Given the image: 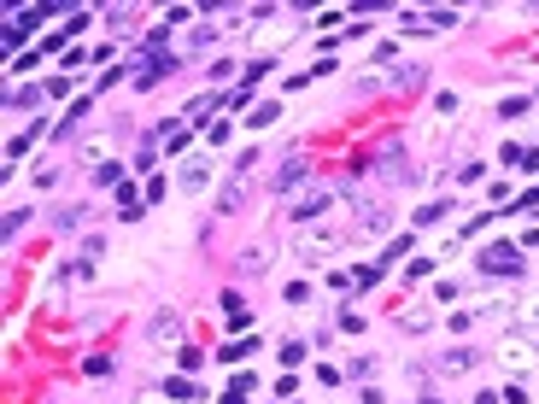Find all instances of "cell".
<instances>
[{
    "label": "cell",
    "mask_w": 539,
    "mask_h": 404,
    "mask_svg": "<svg viewBox=\"0 0 539 404\" xmlns=\"http://www.w3.org/2000/svg\"><path fill=\"white\" fill-rule=\"evenodd\" d=\"M481 270H486V276H516V246H486L481 252Z\"/></svg>",
    "instance_id": "obj_1"
},
{
    "label": "cell",
    "mask_w": 539,
    "mask_h": 404,
    "mask_svg": "<svg viewBox=\"0 0 539 404\" xmlns=\"http://www.w3.org/2000/svg\"><path fill=\"white\" fill-rule=\"evenodd\" d=\"M170 71H176V59H170V53H165V59H158V53H153V59H146V64H141V76H135V83H141V88H153V83H158V76H170Z\"/></svg>",
    "instance_id": "obj_2"
},
{
    "label": "cell",
    "mask_w": 539,
    "mask_h": 404,
    "mask_svg": "<svg viewBox=\"0 0 539 404\" xmlns=\"http://www.w3.org/2000/svg\"><path fill=\"white\" fill-rule=\"evenodd\" d=\"M469 363H475V351H451V358H439V369H446V375H463Z\"/></svg>",
    "instance_id": "obj_3"
},
{
    "label": "cell",
    "mask_w": 539,
    "mask_h": 404,
    "mask_svg": "<svg viewBox=\"0 0 539 404\" xmlns=\"http://www.w3.org/2000/svg\"><path fill=\"white\" fill-rule=\"evenodd\" d=\"M299 176H311V165H299V158H287V170L275 176V188H293V182H299Z\"/></svg>",
    "instance_id": "obj_4"
},
{
    "label": "cell",
    "mask_w": 539,
    "mask_h": 404,
    "mask_svg": "<svg viewBox=\"0 0 539 404\" xmlns=\"http://www.w3.org/2000/svg\"><path fill=\"white\" fill-rule=\"evenodd\" d=\"M475 404H498V398H493V393H481V398H475Z\"/></svg>",
    "instance_id": "obj_5"
},
{
    "label": "cell",
    "mask_w": 539,
    "mask_h": 404,
    "mask_svg": "<svg viewBox=\"0 0 539 404\" xmlns=\"http://www.w3.org/2000/svg\"><path fill=\"white\" fill-rule=\"evenodd\" d=\"M422 404H439V398H422Z\"/></svg>",
    "instance_id": "obj_6"
}]
</instances>
